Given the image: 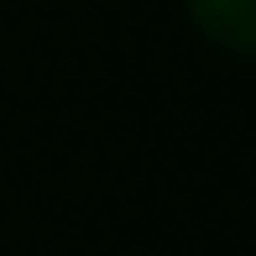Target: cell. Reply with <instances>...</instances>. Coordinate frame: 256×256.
Here are the masks:
<instances>
[{
	"label": "cell",
	"instance_id": "6da1fadb",
	"mask_svg": "<svg viewBox=\"0 0 256 256\" xmlns=\"http://www.w3.org/2000/svg\"><path fill=\"white\" fill-rule=\"evenodd\" d=\"M183 16L209 52L256 63V0H183Z\"/></svg>",
	"mask_w": 256,
	"mask_h": 256
}]
</instances>
